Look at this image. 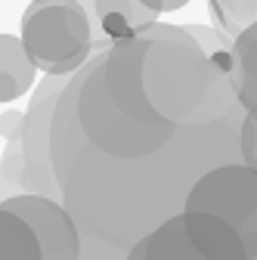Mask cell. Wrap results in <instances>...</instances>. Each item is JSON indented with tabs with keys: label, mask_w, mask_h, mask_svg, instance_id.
<instances>
[{
	"label": "cell",
	"mask_w": 257,
	"mask_h": 260,
	"mask_svg": "<svg viewBox=\"0 0 257 260\" xmlns=\"http://www.w3.org/2000/svg\"><path fill=\"white\" fill-rule=\"evenodd\" d=\"M192 38V28H143L62 90L50 152L81 248L127 260L186 211L202 177L245 161L248 106L211 44Z\"/></svg>",
	"instance_id": "1"
},
{
	"label": "cell",
	"mask_w": 257,
	"mask_h": 260,
	"mask_svg": "<svg viewBox=\"0 0 257 260\" xmlns=\"http://www.w3.org/2000/svg\"><path fill=\"white\" fill-rule=\"evenodd\" d=\"M242 146H245V161H248L251 168H257V121L251 118V112H248V121H245Z\"/></svg>",
	"instance_id": "7"
},
{
	"label": "cell",
	"mask_w": 257,
	"mask_h": 260,
	"mask_svg": "<svg viewBox=\"0 0 257 260\" xmlns=\"http://www.w3.org/2000/svg\"><path fill=\"white\" fill-rule=\"evenodd\" d=\"M4 260H44V245L31 223L4 208Z\"/></svg>",
	"instance_id": "6"
},
{
	"label": "cell",
	"mask_w": 257,
	"mask_h": 260,
	"mask_svg": "<svg viewBox=\"0 0 257 260\" xmlns=\"http://www.w3.org/2000/svg\"><path fill=\"white\" fill-rule=\"evenodd\" d=\"M4 208L22 214L31 223V230L44 245V260H81L78 223L62 202L47 199V195H31V199H10L4 202Z\"/></svg>",
	"instance_id": "3"
},
{
	"label": "cell",
	"mask_w": 257,
	"mask_h": 260,
	"mask_svg": "<svg viewBox=\"0 0 257 260\" xmlns=\"http://www.w3.org/2000/svg\"><path fill=\"white\" fill-rule=\"evenodd\" d=\"M127 260H211L196 242L189 239L183 214L168 220L165 226H158L155 233H149Z\"/></svg>",
	"instance_id": "5"
},
{
	"label": "cell",
	"mask_w": 257,
	"mask_h": 260,
	"mask_svg": "<svg viewBox=\"0 0 257 260\" xmlns=\"http://www.w3.org/2000/svg\"><path fill=\"white\" fill-rule=\"evenodd\" d=\"M183 223H186L189 239L211 260H251L245 239L223 217L205 214V211H183Z\"/></svg>",
	"instance_id": "4"
},
{
	"label": "cell",
	"mask_w": 257,
	"mask_h": 260,
	"mask_svg": "<svg viewBox=\"0 0 257 260\" xmlns=\"http://www.w3.org/2000/svg\"><path fill=\"white\" fill-rule=\"evenodd\" d=\"M186 211H205L223 217L245 239L248 257L257 260V168L248 161L217 168L192 189Z\"/></svg>",
	"instance_id": "2"
}]
</instances>
